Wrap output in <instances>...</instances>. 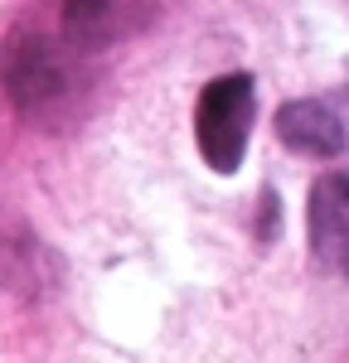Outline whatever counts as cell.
<instances>
[{
  "instance_id": "6da1fadb",
  "label": "cell",
  "mask_w": 349,
  "mask_h": 363,
  "mask_svg": "<svg viewBox=\"0 0 349 363\" xmlns=\"http://www.w3.org/2000/svg\"><path fill=\"white\" fill-rule=\"evenodd\" d=\"M253 112H257V83L253 73H223L199 92L194 107V136H199V155L209 169L233 174L248 155V136H253Z\"/></svg>"
},
{
  "instance_id": "7a4b0ae2",
  "label": "cell",
  "mask_w": 349,
  "mask_h": 363,
  "mask_svg": "<svg viewBox=\"0 0 349 363\" xmlns=\"http://www.w3.org/2000/svg\"><path fill=\"white\" fill-rule=\"evenodd\" d=\"M306 242L320 272L349 277V174L330 169L311 184L306 199Z\"/></svg>"
},
{
  "instance_id": "3957f363",
  "label": "cell",
  "mask_w": 349,
  "mask_h": 363,
  "mask_svg": "<svg viewBox=\"0 0 349 363\" xmlns=\"http://www.w3.org/2000/svg\"><path fill=\"white\" fill-rule=\"evenodd\" d=\"M277 140L296 150V155H311V160H335L345 155L349 131L345 116L335 112L330 102L320 97H296V102H282L277 107Z\"/></svg>"
},
{
  "instance_id": "277c9868",
  "label": "cell",
  "mask_w": 349,
  "mask_h": 363,
  "mask_svg": "<svg viewBox=\"0 0 349 363\" xmlns=\"http://www.w3.org/2000/svg\"><path fill=\"white\" fill-rule=\"evenodd\" d=\"M5 87H10V102L20 112L54 107L63 97V87H68V73H63V58L54 54V44H44V39L15 44L10 58H5Z\"/></svg>"
},
{
  "instance_id": "5b68a950",
  "label": "cell",
  "mask_w": 349,
  "mask_h": 363,
  "mask_svg": "<svg viewBox=\"0 0 349 363\" xmlns=\"http://www.w3.org/2000/svg\"><path fill=\"white\" fill-rule=\"evenodd\" d=\"M136 0H63V20L78 44H107L131 25Z\"/></svg>"
}]
</instances>
